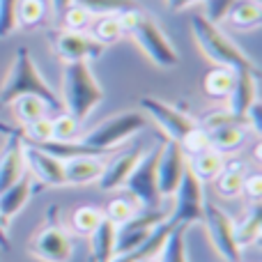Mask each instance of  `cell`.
Listing matches in <instances>:
<instances>
[{
  "label": "cell",
  "instance_id": "cell-22",
  "mask_svg": "<svg viewBox=\"0 0 262 262\" xmlns=\"http://www.w3.org/2000/svg\"><path fill=\"white\" fill-rule=\"evenodd\" d=\"M232 228H235V242L239 246V251L246 249V246H253L262 235V207L255 203L239 223H232Z\"/></svg>",
  "mask_w": 262,
  "mask_h": 262
},
{
  "label": "cell",
  "instance_id": "cell-10",
  "mask_svg": "<svg viewBox=\"0 0 262 262\" xmlns=\"http://www.w3.org/2000/svg\"><path fill=\"white\" fill-rule=\"evenodd\" d=\"M140 106L147 111L149 118H152L159 127L166 131L168 140L182 143L191 131L198 127V122H195L193 118H189V115L182 113L180 108H175V106L157 99V97H143V99H140Z\"/></svg>",
  "mask_w": 262,
  "mask_h": 262
},
{
  "label": "cell",
  "instance_id": "cell-13",
  "mask_svg": "<svg viewBox=\"0 0 262 262\" xmlns=\"http://www.w3.org/2000/svg\"><path fill=\"white\" fill-rule=\"evenodd\" d=\"M55 53L64 62H88L92 58H99L104 53V46L83 32H55Z\"/></svg>",
  "mask_w": 262,
  "mask_h": 262
},
{
  "label": "cell",
  "instance_id": "cell-32",
  "mask_svg": "<svg viewBox=\"0 0 262 262\" xmlns=\"http://www.w3.org/2000/svg\"><path fill=\"white\" fill-rule=\"evenodd\" d=\"M44 3L41 0H18L16 7V23L23 28H35L44 21Z\"/></svg>",
  "mask_w": 262,
  "mask_h": 262
},
{
  "label": "cell",
  "instance_id": "cell-20",
  "mask_svg": "<svg viewBox=\"0 0 262 262\" xmlns=\"http://www.w3.org/2000/svg\"><path fill=\"white\" fill-rule=\"evenodd\" d=\"M223 154H219L216 149L207 147L203 152H195L186 159V168L191 170V175L198 182H214L216 175L223 170Z\"/></svg>",
  "mask_w": 262,
  "mask_h": 262
},
{
  "label": "cell",
  "instance_id": "cell-12",
  "mask_svg": "<svg viewBox=\"0 0 262 262\" xmlns=\"http://www.w3.org/2000/svg\"><path fill=\"white\" fill-rule=\"evenodd\" d=\"M186 172V154L175 140H163L157 161V186L161 198L172 195Z\"/></svg>",
  "mask_w": 262,
  "mask_h": 262
},
{
  "label": "cell",
  "instance_id": "cell-6",
  "mask_svg": "<svg viewBox=\"0 0 262 262\" xmlns=\"http://www.w3.org/2000/svg\"><path fill=\"white\" fill-rule=\"evenodd\" d=\"M172 195H175V209H172V214H168V219H166L168 226L189 228L191 223L203 221V207H205L203 182L195 180L189 168H186V172L182 175L180 186L175 189Z\"/></svg>",
  "mask_w": 262,
  "mask_h": 262
},
{
  "label": "cell",
  "instance_id": "cell-19",
  "mask_svg": "<svg viewBox=\"0 0 262 262\" xmlns=\"http://www.w3.org/2000/svg\"><path fill=\"white\" fill-rule=\"evenodd\" d=\"M32 195V182L30 177L23 175L18 182H14L12 186H7L5 191H0V221L7 226V221L12 216H16L26 203Z\"/></svg>",
  "mask_w": 262,
  "mask_h": 262
},
{
  "label": "cell",
  "instance_id": "cell-43",
  "mask_svg": "<svg viewBox=\"0 0 262 262\" xmlns=\"http://www.w3.org/2000/svg\"><path fill=\"white\" fill-rule=\"evenodd\" d=\"M0 249L3 251L12 249V242H9V237H7V226H5L3 221H0Z\"/></svg>",
  "mask_w": 262,
  "mask_h": 262
},
{
  "label": "cell",
  "instance_id": "cell-18",
  "mask_svg": "<svg viewBox=\"0 0 262 262\" xmlns=\"http://www.w3.org/2000/svg\"><path fill=\"white\" fill-rule=\"evenodd\" d=\"M62 168L64 184H90V182L99 180L101 170H104V161L95 154H83V157H72L62 161Z\"/></svg>",
  "mask_w": 262,
  "mask_h": 262
},
{
  "label": "cell",
  "instance_id": "cell-9",
  "mask_svg": "<svg viewBox=\"0 0 262 262\" xmlns=\"http://www.w3.org/2000/svg\"><path fill=\"white\" fill-rule=\"evenodd\" d=\"M166 219L168 214H163L161 209H145V212H136L122 226H115V255H122L140 246Z\"/></svg>",
  "mask_w": 262,
  "mask_h": 262
},
{
  "label": "cell",
  "instance_id": "cell-16",
  "mask_svg": "<svg viewBox=\"0 0 262 262\" xmlns=\"http://www.w3.org/2000/svg\"><path fill=\"white\" fill-rule=\"evenodd\" d=\"M143 152H145L143 147H131V149H124V152L115 154L108 163H104V170H101L99 180H97L99 182V189L115 191V189H120V186H124V182H127V177L131 175L136 161L140 159Z\"/></svg>",
  "mask_w": 262,
  "mask_h": 262
},
{
  "label": "cell",
  "instance_id": "cell-14",
  "mask_svg": "<svg viewBox=\"0 0 262 262\" xmlns=\"http://www.w3.org/2000/svg\"><path fill=\"white\" fill-rule=\"evenodd\" d=\"M26 145H23V131H14L7 136V145L0 152V191L12 186L26 175V154H23Z\"/></svg>",
  "mask_w": 262,
  "mask_h": 262
},
{
  "label": "cell",
  "instance_id": "cell-45",
  "mask_svg": "<svg viewBox=\"0 0 262 262\" xmlns=\"http://www.w3.org/2000/svg\"><path fill=\"white\" fill-rule=\"evenodd\" d=\"M14 131H18L16 127H9V124H5V122H0V134L3 136H12Z\"/></svg>",
  "mask_w": 262,
  "mask_h": 262
},
{
  "label": "cell",
  "instance_id": "cell-7",
  "mask_svg": "<svg viewBox=\"0 0 262 262\" xmlns=\"http://www.w3.org/2000/svg\"><path fill=\"white\" fill-rule=\"evenodd\" d=\"M131 37L138 41V46L145 51V55H147L157 67L170 69V67L180 64V53H177L175 46L168 41V37L163 35V30L157 26V21H152L149 16H143V21L131 32Z\"/></svg>",
  "mask_w": 262,
  "mask_h": 262
},
{
  "label": "cell",
  "instance_id": "cell-42",
  "mask_svg": "<svg viewBox=\"0 0 262 262\" xmlns=\"http://www.w3.org/2000/svg\"><path fill=\"white\" fill-rule=\"evenodd\" d=\"M193 3H200V0H166V7L172 9V12H180V9L189 7V5H193Z\"/></svg>",
  "mask_w": 262,
  "mask_h": 262
},
{
  "label": "cell",
  "instance_id": "cell-21",
  "mask_svg": "<svg viewBox=\"0 0 262 262\" xmlns=\"http://www.w3.org/2000/svg\"><path fill=\"white\" fill-rule=\"evenodd\" d=\"M244 136V124H223V127L207 129V143L219 154H228L242 147Z\"/></svg>",
  "mask_w": 262,
  "mask_h": 262
},
{
  "label": "cell",
  "instance_id": "cell-39",
  "mask_svg": "<svg viewBox=\"0 0 262 262\" xmlns=\"http://www.w3.org/2000/svg\"><path fill=\"white\" fill-rule=\"evenodd\" d=\"M115 16H118V23H120V28H122V35H131V32L138 28V23L143 21L145 14L140 12L138 7H134V9H124V12L115 14Z\"/></svg>",
  "mask_w": 262,
  "mask_h": 262
},
{
  "label": "cell",
  "instance_id": "cell-26",
  "mask_svg": "<svg viewBox=\"0 0 262 262\" xmlns=\"http://www.w3.org/2000/svg\"><path fill=\"white\" fill-rule=\"evenodd\" d=\"M232 83H235V72L228 67H216L205 76L203 88L205 95L214 97V99H226L232 90Z\"/></svg>",
  "mask_w": 262,
  "mask_h": 262
},
{
  "label": "cell",
  "instance_id": "cell-38",
  "mask_svg": "<svg viewBox=\"0 0 262 262\" xmlns=\"http://www.w3.org/2000/svg\"><path fill=\"white\" fill-rule=\"evenodd\" d=\"M177 145L182 147V152H184L186 157H191V154H195V152H203V149L209 147V143H207V131H205L203 127H195L189 136H186L184 140H182V143H177Z\"/></svg>",
  "mask_w": 262,
  "mask_h": 262
},
{
  "label": "cell",
  "instance_id": "cell-31",
  "mask_svg": "<svg viewBox=\"0 0 262 262\" xmlns=\"http://www.w3.org/2000/svg\"><path fill=\"white\" fill-rule=\"evenodd\" d=\"M122 37V28L118 23V16H101L97 18L95 28H92V39L99 41L101 46L113 44Z\"/></svg>",
  "mask_w": 262,
  "mask_h": 262
},
{
  "label": "cell",
  "instance_id": "cell-17",
  "mask_svg": "<svg viewBox=\"0 0 262 262\" xmlns=\"http://www.w3.org/2000/svg\"><path fill=\"white\" fill-rule=\"evenodd\" d=\"M23 154H26V166H30V170L35 172V177L41 184H46V186L64 184V168L60 159H55L53 154L44 152L39 147H32V145H26Z\"/></svg>",
  "mask_w": 262,
  "mask_h": 262
},
{
  "label": "cell",
  "instance_id": "cell-36",
  "mask_svg": "<svg viewBox=\"0 0 262 262\" xmlns=\"http://www.w3.org/2000/svg\"><path fill=\"white\" fill-rule=\"evenodd\" d=\"M90 18H92V14H88L85 9L74 5V3L62 12L64 30H69V32H83L88 26H90Z\"/></svg>",
  "mask_w": 262,
  "mask_h": 262
},
{
  "label": "cell",
  "instance_id": "cell-29",
  "mask_svg": "<svg viewBox=\"0 0 262 262\" xmlns=\"http://www.w3.org/2000/svg\"><path fill=\"white\" fill-rule=\"evenodd\" d=\"M184 226L172 228V232L168 235L166 244H163L161 253H159V262H189L186 258V239H184Z\"/></svg>",
  "mask_w": 262,
  "mask_h": 262
},
{
  "label": "cell",
  "instance_id": "cell-40",
  "mask_svg": "<svg viewBox=\"0 0 262 262\" xmlns=\"http://www.w3.org/2000/svg\"><path fill=\"white\" fill-rule=\"evenodd\" d=\"M205 3H207V16H205V18L219 26V21H223V18H226L228 9H230L237 0H205Z\"/></svg>",
  "mask_w": 262,
  "mask_h": 262
},
{
  "label": "cell",
  "instance_id": "cell-1",
  "mask_svg": "<svg viewBox=\"0 0 262 262\" xmlns=\"http://www.w3.org/2000/svg\"><path fill=\"white\" fill-rule=\"evenodd\" d=\"M32 95L39 97L41 101H46L49 108H60V97L55 95V90H51V85L41 78L39 69H37L35 60L30 55L28 46H21L14 55V64L9 69V76L5 81L3 90H0V104H12L16 97Z\"/></svg>",
  "mask_w": 262,
  "mask_h": 262
},
{
  "label": "cell",
  "instance_id": "cell-41",
  "mask_svg": "<svg viewBox=\"0 0 262 262\" xmlns=\"http://www.w3.org/2000/svg\"><path fill=\"white\" fill-rule=\"evenodd\" d=\"M242 193H246L251 200H258L262 198V177L260 175H249L244 177V189H242Z\"/></svg>",
  "mask_w": 262,
  "mask_h": 262
},
{
  "label": "cell",
  "instance_id": "cell-28",
  "mask_svg": "<svg viewBox=\"0 0 262 262\" xmlns=\"http://www.w3.org/2000/svg\"><path fill=\"white\" fill-rule=\"evenodd\" d=\"M74 5L83 7L92 16H115L124 9L138 7L136 0H74Z\"/></svg>",
  "mask_w": 262,
  "mask_h": 262
},
{
  "label": "cell",
  "instance_id": "cell-27",
  "mask_svg": "<svg viewBox=\"0 0 262 262\" xmlns=\"http://www.w3.org/2000/svg\"><path fill=\"white\" fill-rule=\"evenodd\" d=\"M14 108V115L21 124H30L35 120L44 118L46 115V101H41L39 97H32V95H23V97H16V99L9 104Z\"/></svg>",
  "mask_w": 262,
  "mask_h": 262
},
{
  "label": "cell",
  "instance_id": "cell-24",
  "mask_svg": "<svg viewBox=\"0 0 262 262\" xmlns=\"http://www.w3.org/2000/svg\"><path fill=\"white\" fill-rule=\"evenodd\" d=\"M226 18L239 30H251L258 28L262 21V5L260 0H237L230 9H228Z\"/></svg>",
  "mask_w": 262,
  "mask_h": 262
},
{
  "label": "cell",
  "instance_id": "cell-30",
  "mask_svg": "<svg viewBox=\"0 0 262 262\" xmlns=\"http://www.w3.org/2000/svg\"><path fill=\"white\" fill-rule=\"evenodd\" d=\"M101 221H104V212L99 207H92V205H83V207L74 209V214H72V226L78 235L90 237Z\"/></svg>",
  "mask_w": 262,
  "mask_h": 262
},
{
  "label": "cell",
  "instance_id": "cell-15",
  "mask_svg": "<svg viewBox=\"0 0 262 262\" xmlns=\"http://www.w3.org/2000/svg\"><path fill=\"white\" fill-rule=\"evenodd\" d=\"M258 101V69H239L235 72V83L228 95V111L244 120L249 108Z\"/></svg>",
  "mask_w": 262,
  "mask_h": 262
},
{
  "label": "cell",
  "instance_id": "cell-4",
  "mask_svg": "<svg viewBox=\"0 0 262 262\" xmlns=\"http://www.w3.org/2000/svg\"><path fill=\"white\" fill-rule=\"evenodd\" d=\"M149 124V120L145 118L140 111H124V113H118L113 118L104 120L101 124H97L92 131H88L83 138H78V143L83 147L92 149L97 154H108L113 147H118L120 143L129 138V136L138 134Z\"/></svg>",
  "mask_w": 262,
  "mask_h": 262
},
{
  "label": "cell",
  "instance_id": "cell-5",
  "mask_svg": "<svg viewBox=\"0 0 262 262\" xmlns=\"http://www.w3.org/2000/svg\"><path fill=\"white\" fill-rule=\"evenodd\" d=\"M161 143L163 140H159L152 149L140 154L131 175L124 182L129 193L145 209H159V205H161V193H159V186H157V161H159V152H161Z\"/></svg>",
  "mask_w": 262,
  "mask_h": 262
},
{
  "label": "cell",
  "instance_id": "cell-3",
  "mask_svg": "<svg viewBox=\"0 0 262 262\" xmlns=\"http://www.w3.org/2000/svg\"><path fill=\"white\" fill-rule=\"evenodd\" d=\"M62 101L64 108L78 122L88 118L97 104L104 101V90L97 83L88 62H69L62 76Z\"/></svg>",
  "mask_w": 262,
  "mask_h": 262
},
{
  "label": "cell",
  "instance_id": "cell-46",
  "mask_svg": "<svg viewBox=\"0 0 262 262\" xmlns=\"http://www.w3.org/2000/svg\"><path fill=\"white\" fill-rule=\"evenodd\" d=\"M138 262H159V255H157V258H145V260H138Z\"/></svg>",
  "mask_w": 262,
  "mask_h": 262
},
{
  "label": "cell",
  "instance_id": "cell-37",
  "mask_svg": "<svg viewBox=\"0 0 262 262\" xmlns=\"http://www.w3.org/2000/svg\"><path fill=\"white\" fill-rule=\"evenodd\" d=\"M16 7L18 0H0V37H9L18 28Z\"/></svg>",
  "mask_w": 262,
  "mask_h": 262
},
{
  "label": "cell",
  "instance_id": "cell-33",
  "mask_svg": "<svg viewBox=\"0 0 262 262\" xmlns=\"http://www.w3.org/2000/svg\"><path fill=\"white\" fill-rule=\"evenodd\" d=\"M51 127H53L55 143H69V140H76L81 122L76 118H72L69 113H60L55 120H51Z\"/></svg>",
  "mask_w": 262,
  "mask_h": 262
},
{
  "label": "cell",
  "instance_id": "cell-2",
  "mask_svg": "<svg viewBox=\"0 0 262 262\" xmlns=\"http://www.w3.org/2000/svg\"><path fill=\"white\" fill-rule=\"evenodd\" d=\"M191 30L198 41V46L203 49V53L207 55L212 62H216L219 67H228L232 72L239 69H258L255 62L230 39L228 35H223V30L216 23L207 21L203 14H195L191 18Z\"/></svg>",
  "mask_w": 262,
  "mask_h": 262
},
{
  "label": "cell",
  "instance_id": "cell-44",
  "mask_svg": "<svg viewBox=\"0 0 262 262\" xmlns=\"http://www.w3.org/2000/svg\"><path fill=\"white\" fill-rule=\"evenodd\" d=\"M51 3H53V9H55V14H62L64 9H67L69 5L74 3V0H51Z\"/></svg>",
  "mask_w": 262,
  "mask_h": 262
},
{
  "label": "cell",
  "instance_id": "cell-11",
  "mask_svg": "<svg viewBox=\"0 0 262 262\" xmlns=\"http://www.w3.org/2000/svg\"><path fill=\"white\" fill-rule=\"evenodd\" d=\"M30 251L37 260L44 262H69L74 253V242L60 223L51 221L35 235Z\"/></svg>",
  "mask_w": 262,
  "mask_h": 262
},
{
  "label": "cell",
  "instance_id": "cell-8",
  "mask_svg": "<svg viewBox=\"0 0 262 262\" xmlns=\"http://www.w3.org/2000/svg\"><path fill=\"white\" fill-rule=\"evenodd\" d=\"M203 221L207 226L209 239H212L216 253L226 262H239V246L235 242V228H232V219L223 212L219 205L205 203L203 207Z\"/></svg>",
  "mask_w": 262,
  "mask_h": 262
},
{
  "label": "cell",
  "instance_id": "cell-35",
  "mask_svg": "<svg viewBox=\"0 0 262 262\" xmlns=\"http://www.w3.org/2000/svg\"><path fill=\"white\" fill-rule=\"evenodd\" d=\"M23 131V143H30V145H39V143H49L53 140V127H51V120L46 118H39L35 122L26 124L21 129Z\"/></svg>",
  "mask_w": 262,
  "mask_h": 262
},
{
  "label": "cell",
  "instance_id": "cell-23",
  "mask_svg": "<svg viewBox=\"0 0 262 262\" xmlns=\"http://www.w3.org/2000/svg\"><path fill=\"white\" fill-rule=\"evenodd\" d=\"M92 244V262H111L115 258V226L104 219L90 235Z\"/></svg>",
  "mask_w": 262,
  "mask_h": 262
},
{
  "label": "cell",
  "instance_id": "cell-25",
  "mask_svg": "<svg viewBox=\"0 0 262 262\" xmlns=\"http://www.w3.org/2000/svg\"><path fill=\"white\" fill-rule=\"evenodd\" d=\"M244 166L239 161H232L230 166H223V170L216 175L214 184H216V191L223 198H237L244 189Z\"/></svg>",
  "mask_w": 262,
  "mask_h": 262
},
{
  "label": "cell",
  "instance_id": "cell-34",
  "mask_svg": "<svg viewBox=\"0 0 262 262\" xmlns=\"http://www.w3.org/2000/svg\"><path fill=\"white\" fill-rule=\"evenodd\" d=\"M136 212H138V209H136V205L131 203L129 198H113L108 205H106L104 219H108L113 226H122V223H127Z\"/></svg>",
  "mask_w": 262,
  "mask_h": 262
}]
</instances>
